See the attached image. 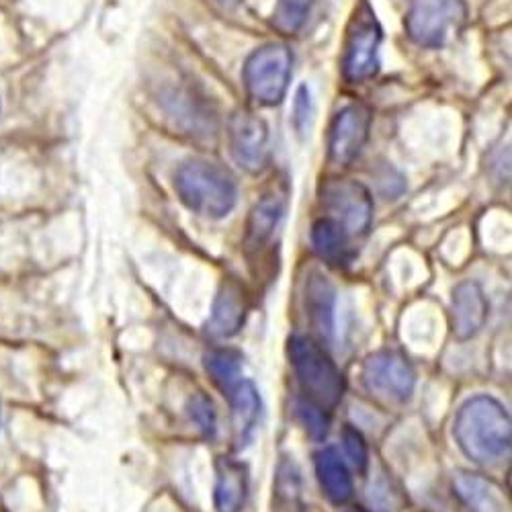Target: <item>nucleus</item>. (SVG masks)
<instances>
[{
  "instance_id": "obj_1",
  "label": "nucleus",
  "mask_w": 512,
  "mask_h": 512,
  "mask_svg": "<svg viewBox=\"0 0 512 512\" xmlns=\"http://www.w3.org/2000/svg\"><path fill=\"white\" fill-rule=\"evenodd\" d=\"M453 433L459 449L476 463H496L510 455V416L492 396L469 398L457 412Z\"/></svg>"
},
{
  "instance_id": "obj_2",
  "label": "nucleus",
  "mask_w": 512,
  "mask_h": 512,
  "mask_svg": "<svg viewBox=\"0 0 512 512\" xmlns=\"http://www.w3.org/2000/svg\"><path fill=\"white\" fill-rule=\"evenodd\" d=\"M175 189L191 211L209 220L230 216L238 201L234 177L226 168L207 160L185 162L175 175Z\"/></svg>"
},
{
  "instance_id": "obj_3",
  "label": "nucleus",
  "mask_w": 512,
  "mask_h": 512,
  "mask_svg": "<svg viewBox=\"0 0 512 512\" xmlns=\"http://www.w3.org/2000/svg\"><path fill=\"white\" fill-rule=\"evenodd\" d=\"M289 363L308 400L324 410L336 408L345 396V377L312 336L293 334L287 343Z\"/></svg>"
},
{
  "instance_id": "obj_4",
  "label": "nucleus",
  "mask_w": 512,
  "mask_h": 512,
  "mask_svg": "<svg viewBox=\"0 0 512 512\" xmlns=\"http://www.w3.org/2000/svg\"><path fill=\"white\" fill-rule=\"evenodd\" d=\"M381 25L369 0H359L347 27L343 50V76L351 84L365 82L379 72Z\"/></svg>"
},
{
  "instance_id": "obj_5",
  "label": "nucleus",
  "mask_w": 512,
  "mask_h": 512,
  "mask_svg": "<svg viewBox=\"0 0 512 512\" xmlns=\"http://www.w3.org/2000/svg\"><path fill=\"white\" fill-rule=\"evenodd\" d=\"M293 54L287 46L267 44L254 50L244 64V84L248 95L265 107L285 99L291 80Z\"/></svg>"
},
{
  "instance_id": "obj_6",
  "label": "nucleus",
  "mask_w": 512,
  "mask_h": 512,
  "mask_svg": "<svg viewBox=\"0 0 512 512\" xmlns=\"http://www.w3.org/2000/svg\"><path fill=\"white\" fill-rule=\"evenodd\" d=\"M465 21V0H412L406 33L422 48H443Z\"/></svg>"
},
{
  "instance_id": "obj_7",
  "label": "nucleus",
  "mask_w": 512,
  "mask_h": 512,
  "mask_svg": "<svg viewBox=\"0 0 512 512\" xmlns=\"http://www.w3.org/2000/svg\"><path fill=\"white\" fill-rule=\"evenodd\" d=\"M363 383L371 396L388 404H404L414 394L416 371L404 355L379 351L363 363Z\"/></svg>"
},
{
  "instance_id": "obj_8",
  "label": "nucleus",
  "mask_w": 512,
  "mask_h": 512,
  "mask_svg": "<svg viewBox=\"0 0 512 512\" xmlns=\"http://www.w3.org/2000/svg\"><path fill=\"white\" fill-rule=\"evenodd\" d=\"M322 203L351 236L365 234L373 222V199L363 183L349 179L326 181L322 187Z\"/></svg>"
},
{
  "instance_id": "obj_9",
  "label": "nucleus",
  "mask_w": 512,
  "mask_h": 512,
  "mask_svg": "<svg viewBox=\"0 0 512 512\" xmlns=\"http://www.w3.org/2000/svg\"><path fill=\"white\" fill-rule=\"evenodd\" d=\"M230 150L246 173H263L271 156L267 123L250 111H236L230 119Z\"/></svg>"
},
{
  "instance_id": "obj_10",
  "label": "nucleus",
  "mask_w": 512,
  "mask_h": 512,
  "mask_svg": "<svg viewBox=\"0 0 512 512\" xmlns=\"http://www.w3.org/2000/svg\"><path fill=\"white\" fill-rule=\"evenodd\" d=\"M371 111L365 105L353 103L340 109L330 125L328 156L334 164H351L365 148L371 132Z\"/></svg>"
},
{
  "instance_id": "obj_11",
  "label": "nucleus",
  "mask_w": 512,
  "mask_h": 512,
  "mask_svg": "<svg viewBox=\"0 0 512 512\" xmlns=\"http://www.w3.org/2000/svg\"><path fill=\"white\" fill-rule=\"evenodd\" d=\"M490 314L488 297L480 283L463 281L453 289L451 297V326L461 343L472 340L482 332Z\"/></svg>"
},
{
  "instance_id": "obj_12",
  "label": "nucleus",
  "mask_w": 512,
  "mask_h": 512,
  "mask_svg": "<svg viewBox=\"0 0 512 512\" xmlns=\"http://www.w3.org/2000/svg\"><path fill=\"white\" fill-rule=\"evenodd\" d=\"M248 297L236 279H226L213 300L211 316L207 320V332L218 338H230L238 334L246 322Z\"/></svg>"
},
{
  "instance_id": "obj_13",
  "label": "nucleus",
  "mask_w": 512,
  "mask_h": 512,
  "mask_svg": "<svg viewBox=\"0 0 512 512\" xmlns=\"http://www.w3.org/2000/svg\"><path fill=\"white\" fill-rule=\"evenodd\" d=\"M287 211V191L273 187L250 209L246 222L244 246L248 250H261L279 228Z\"/></svg>"
},
{
  "instance_id": "obj_14",
  "label": "nucleus",
  "mask_w": 512,
  "mask_h": 512,
  "mask_svg": "<svg viewBox=\"0 0 512 512\" xmlns=\"http://www.w3.org/2000/svg\"><path fill=\"white\" fill-rule=\"evenodd\" d=\"M248 467L228 455L216 461V486H213V508L216 512H242L248 500Z\"/></svg>"
},
{
  "instance_id": "obj_15",
  "label": "nucleus",
  "mask_w": 512,
  "mask_h": 512,
  "mask_svg": "<svg viewBox=\"0 0 512 512\" xmlns=\"http://www.w3.org/2000/svg\"><path fill=\"white\" fill-rule=\"evenodd\" d=\"M316 478L322 494L336 506H343L353 498V476L347 461L336 447L326 445L314 455Z\"/></svg>"
},
{
  "instance_id": "obj_16",
  "label": "nucleus",
  "mask_w": 512,
  "mask_h": 512,
  "mask_svg": "<svg viewBox=\"0 0 512 512\" xmlns=\"http://www.w3.org/2000/svg\"><path fill=\"white\" fill-rule=\"evenodd\" d=\"M306 312L312 328L324 340H332L336 316V289L330 283V279L318 271H312L306 281Z\"/></svg>"
},
{
  "instance_id": "obj_17",
  "label": "nucleus",
  "mask_w": 512,
  "mask_h": 512,
  "mask_svg": "<svg viewBox=\"0 0 512 512\" xmlns=\"http://www.w3.org/2000/svg\"><path fill=\"white\" fill-rule=\"evenodd\" d=\"M312 244L316 254L330 267L343 269L355 259L351 234L334 218H322L312 226Z\"/></svg>"
},
{
  "instance_id": "obj_18",
  "label": "nucleus",
  "mask_w": 512,
  "mask_h": 512,
  "mask_svg": "<svg viewBox=\"0 0 512 512\" xmlns=\"http://www.w3.org/2000/svg\"><path fill=\"white\" fill-rule=\"evenodd\" d=\"M453 490L459 496V500L472 510V512H504V498L502 490L478 476L469 472H457L453 478Z\"/></svg>"
},
{
  "instance_id": "obj_19",
  "label": "nucleus",
  "mask_w": 512,
  "mask_h": 512,
  "mask_svg": "<svg viewBox=\"0 0 512 512\" xmlns=\"http://www.w3.org/2000/svg\"><path fill=\"white\" fill-rule=\"evenodd\" d=\"M232 404L234 418V437L240 447H244L256 429V422L261 418V396L252 381L242 379L228 396Z\"/></svg>"
},
{
  "instance_id": "obj_20",
  "label": "nucleus",
  "mask_w": 512,
  "mask_h": 512,
  "mask_svg": "<svg viewBox=\"0 0 512 512\" xmlns=\"http://www.w3.org/2000/svg\"><path fill=\"white\" fill-rule=\"evenodd\" d=\"M203 361L211 381L224 392V396H230L242 381V353L236 349H216L207 353Z\"/></svg>"
},
{
  "instance_id": "obj_21",
  "label": "nucleus",
  "mask_w": 512,
  "mask_h": 512,
  "mask_svg": "<svg viewBox=\"0 0 512 512\" xmlns=\"http://www.w3.org/2000/svg\"><path fill=\"white\" fill-rule=\"evenodd\" d=\"M316 0H279L273 13V27L283 35H295L304 29Z\"/></svg>"
},
{
  "instance_id": "obj_22",
  "label": "nucleus",
  "mask_w": 512,
  "mask_h": 512,
  "mask_svg": "<svg viewBox=\"0 0 512 512\" xmlns=\"http://www.w3.org/2000/svg\"><path fill=\"white\" fill-rule=\"evenodd\" d=\"M295 410H297V416H300V422L304 424L308 437L316 443H322L330 433L328 412L322 406H318L316 402L308 400V398L297 400Z\"/></svg>"
},
{
  "instance_id": "obj_23",
  "label": "nucleus",
  "mask_w": 512,
  "mask_h": 512,
  "mask_svg": "<svg viewBox=\"0 0 512 512\" xmlns=\"http://www.w3.org/2000/svg\"><path fill=\"white\" fill-rule=\"evenodd\" d=\"M187 410H189L191 420L199 426V431H201L205 437H209V439L216 437V431H218V414H216V408H213V402H211L207 396H203V394L193 396V398L189 400Z\"/></svg>"
},
{
  "instance_id": "obj_24",
  "label": "nucleus",
  "mask_w": 512,
  "mask_h": 512,
  "mask_svg": "<svg viewBox=\"0 0 512 512\" xmlns=\"http://www.w3.org/2000/svg\"><path fill=\"white\" fill-rule=\"evenodd\" d=\"M343 445H345V451L351 459V463L355 465L357 472H365L367 465H369V449H367V443L363 439V435L355 429V426L347 424L343 429Z\"/></svg>"
},
{
  "instance_id": "obj_25",
  "label": "nucleus",
  "mask_w": 512,
  "mask_h": 512,
  "mask_svg": "<svg viewBox=\"0 0 512 512\" xmlns=\"http://www.w3.org/2000/svg\"><path fill=\"white\" fill-rule=\"evenodd\" d=\"M293 115H295V127L297 130H304L308 117H310V91L308 87H300L295 95V105H293Z\"/></svg>"
},
{
  "instance_id": "obj_26",
  "label": "nucleus",
  "mask_w": 512,
  "mask_h": 512,
  "mask_svg": "<svg viewBox=\"0 0 512 512\" xmlns=\"http://www.w3.org/2000/svg\"><path fill=\"white\" fill-rule=\"evenodd\" d=\"M347 512H365L361 506H355V508H351V510H347Z\"/></svg>"
}]
</instances>
